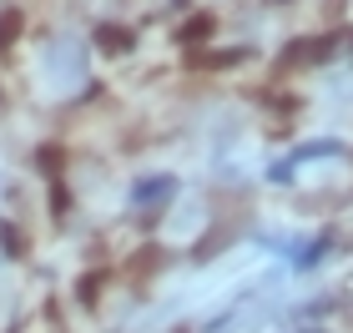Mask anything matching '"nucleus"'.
Listing matches in <instances>:
<instances>
[{
	"mask_svg": "<svg viewBox=\"0 0 353 333\" xmlns=\"http://www.w3.org/2000/svg\"><path fill=\"white\" fill-rule=\"evenodd\" d=\"M298 333H318V328H298Z\"/></svg>",
	"mask_w": 353,
	"mask_h": 333,
	"instance_id": "20e7f679",
	"label": "nucleus"
},
{
	"mask_svg": "<svg viewBox=\"0 0 353 333\" xmlns=\"http://www.w3.org/2000/svg\"><path fill=\"white\" fill-rule=\"evenodd\" d=\"M328 51H333V36H303V41H293V46L283 51V71L318 66V61H328Z\"/></svg>",
	"mask_w": 353,
	"mask_h": 333,
	"instance_id": "f257e3e1",
	"label": "nucleus"
},
{
	"mask_svg": "<svg viewBox=\"0 0 353 333\" xmlns=\"http://www.w3.org/2000/svg\"><path fill=\"white\" fill-rule=\"evenodd\" d=\"M15 36H21V15H6V21H0V46H10Z\"/></svg>",
	"mask_w": 353,
	"mask_h": 333,
	"instance_id": "f03ea898",
	"label": "nucleus"
},
{
	"mask_svg": "<svg viewBox=\"0 0 353 333\" xmlns=\"http://www.w3.org/2000/svg\"><path fill=\"white\" fill-rule=\"evenodd\" d=\"M0 237H6V248H10V252H26V243H21V232H10V222H0Z\"/></svg>",
	"mask_w": 353,
	"mask_h": 333,
	"instance_id": "7ed1b4c3",
	"label": "nucleus"
}]
</instances>
